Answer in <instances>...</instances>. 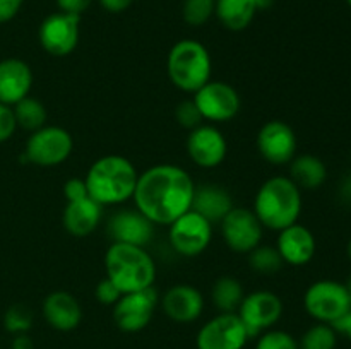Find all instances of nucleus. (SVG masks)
<instances>
[{"label":"nucleus","mask_w":351,"mask_h":349,"mask_svg":"<svg viewBox=\"0 0 351 349\" xmlns=\"http://www.w3.org/2000/svg\"><path fill=\"white\" fill-rule=\"evenodd\" d=\"M195 183L182 166L171 163L154 164L139 173L134 204L154 226H170L192 209Z\"/></svg>","instance_id":"nucleus-1"},{"label":"nucleus","mask_w":351,"mask_h":349,"mask_svg":"<svg viewBox=\"0 0 351 349\" xmlns=\"http://www.w3.org/2000/svg\"><path fill=\"white\" fill-rule=\"evenodd\" d=\"M139 171L130 159L120 154L101 156L89 166L84 181L93 201L108 205H120L134 197Z\"/></svg>","instance_id":"nucleus-2"},{"label":"nucleus","mask_w":351,"mask_h":349,"mask_svg":"<svg viewBox=\"0 0 351 349\" xmlns=\"http://www.w3.org/2000/svg\"><path fill=\"white\" fill-rule=\"evenodd\" d=\"M105 272L122 294L153 287L156 263L146 246L112 242L105 253Z\"/></svg>","instance_id":"nucleus-3"},{"label":"nucleus","mask_w":351,"mask_h":349,"mask_svg":"<svg viewBox=\"0 0 351 349\" xmlns=\"http://www.w3.org/2000/svg\"><path fill=\"white\" fill-rule=\"evenodd\" d=\"M302 207V190L293 180L290 177H271L257 190L252 211L264 228L281 231L298 222Z\"/></svg>","instance_id":"nucleus-4"},{"label":"nucleus","mask_w":351,"mask_h":349,"mask_svg":"<svg viewBox=\"0 0 351 349\" xmlns=\"http://www.w3.org/2000/svg\"><path fill=\"white\" fill-rule=\"evenodd\" d=\"M167 74L175 88L187 94H194L202 86L211 81V53L201 41H177L168 51Z\"/></svg>","instance_id":"nucleus-5"},{"label":"nucleus","mask_w":351,"mask_h":349,"mask_svg":"<svg viewBox=\"0 0 351 349\" xmlns=\"http://www.w3.org/2000/svg\"><path fill=\"white\" fill-rule=\"evenodd\" d=\"M74 151V139L64 127L45 125L29 133L24 156L31 164L53 168L65 163Z\"/></svg>","instance_id":"nucleus-6"},{"label":"nucleus","mask_w":351,"mask_h":349,"mask_svg":"<svg viewBox=\"0 0 351 349\" xmlns=\"http://www.w3.org/2000/svg\"><path fill=\"white\" fill-rule=\"evenodd\" d=\"M304 308L315 322L335 324L351 310L348 287L339 281H315L305 291Z\"/></svg>","instance_id":"nucleus-7"},{"label":"nucleus","mask_w":351,"mask_h":349,"mask_svg":"<svg viewBox=\"0 0 351 349\" xmlns=\"http://www.w3.org/2000/svg\"><path fill=\"white\" fill-rule=\"evenodd\" d=\"M202 120L208 123H225L235 118L242 108V98L232 84L223 81H209L192 94Z\"/></svg>","instance_id":"nucleus-8"},{"label":"nucleus","mask_w":351,"mask_h":349,"mask_svg":"<svg viewBox=\"0 0 351 349\" xmlns=\"http://www.w3.org/2000/svg\"><path fill=\"white\" fill-rule=\"evenodd\" d=\"M213 240V222L195 211H187L168 226V242L182 257H197Z\"/></svg>","instance_id":"nucleus-9"},{"label":"nucleus","mask_w":351,"mask_h":349,"mask_svg":"<svg viewBox=\"0 0 351 349\" xmlns=\"http://www.w3.org/2000/svg\"><path fill=\"white\" fill-rule=\"evenodd\" d=\"M81 38V16L53 12L43 19L38 29L41 48L51 57H67L77 48Z\"/></svg>","instance_id":"nucleus-10"},{"label":"nucleus","mask_w":351,"mask_h":349,"mask_svg":"<svg viewBox=\"0 0 351 349\" xmlns=\"http://www.w3.org/2000/svg\"><path fill=\"white\" fill-rule=\"evenodd\" d=\"M283 301L276 293L259 289L243 296L237 315L243 322L250 339H252L273 328L283 317Z\"/></svg>","instance_id":"nucleus-11"},{"label":"nucleus","mask_w":351,"mask_h":349,"mask_svg":"<svg viewBox=\"0 0 351 349\" xmlns=\"http://www.w3.org/2000/svg\"><path fill=\"white\" fill-rule=\"evenodd\" d=\"M250 335L237 313H218L209 318L195 335L197 349H243Z\"/></svg>","instance_id":"nucleus-12"},{"label":"nucleus","mask_w":351,"mask_h":349,"mask_svg":"<svg viewBox=\"0 0 351 349\" xmlns=\"http://www.w3.org/2000/svg\"><path fill=\"white\" fill-rule=\"evenodd\" d=\"M158 305H160V296L154 286L122 294L120 300L113 305V320L117 327L127 334L141 332L153 320Z\"/></svg>","instance_id":"nucleus-13"},{"label":"nucleus","mask_w":351,"mask_h":349,"mask_svg":"<svg viewBox=\"0 0 351 349\" xmlns=\"http://www.w3.org/2000/svg\"><path fill=\"white\" fill-rule=\"evenodd\" d=\"M219 228L223 242L235 253H250L263 242L264 226L252 209L233 207L221 219Z\"/></svg>","instance_id":"nucleus-14"},{"label":"nucleus","mask_w":351,"mask_h":349,"mask_svg":"<svg viewBox=\"0 0 351 349\" xmlns=\"http://www.w3.org/2000/svg\"><path fill=\"white\" fill-rule=\"evenodd\" d=\"M185 149L195 166L211 170L226 159L228 142L218 127L213 123H201L195 129L189 130Z\"/></svg>","instance_id":"nucleus-15"},{"label":"nucleus","mask_w":351,"mask_h":349,"mask_svg":"<svg viewBox=\"0 0 351 349\" xmlns=\"http://www.w3.org/2000/svg\"><path fill=\"white\" fill-rule=\"evenodd\" d=\"M297 133L283 120H269L257 133V151L274 166L290 164V161L297 156Z\"/></svg>","instance_id":"nucleus-16"},{"label":"nucleus","mask_w":351,"mask_h":349,"mask_svg":"<svg viewBox=\"0 0 351 349\" xmlns=\"http://www.w3.org/2000/svg\"><path fill=\"white\" fill-rule=\"evenodd\" d=\"M161 308L171 322L192 324L204 311V296L192 284H175L161 298Z\"/></svg>","instance_id":"nucleus-17"},{"label":"nucleus","mask_w":351,"mask_h":349,"mask_svg":"<svg viewBox=\"0 0 351 349\" xmlns=\"http://www.w3.org/2000/svg\"><path fill=\"white\" fill-rule=\"evenodd\" d=\"M276 248L285 263L302 267L314 259L317 242H315L314 233L307 226L295 222V224L278 231Z\"/></svg>","instance_id":"nucleus-18"},{"label":"nucleus","mask_w":351,"mask_h":349,"mask_svg":"<svg viewBox=\"0 0 351 349\" xmlns=\"http://www.w3.org/2000/svg\"><path fill=\"white\" fill-rule=\"evenodd\" d=\"M45 322L58 332H71L81 325L82 307L69 291H53L47 294L41 305Z\"/></svg>","instance_id":"nucleus-19"},{"label":"nucleus","mask_w":351,"mask_h":349,"mask_svg":"<svg viewBox=\"0 0 351 349\" xmlns=\"http://www.w3.org/2000/svg\"><path fill=\"white\" fill-rule=\"evenodd\" d=\"M108 235L113 242L146 246L153 240L154 224L137 209H123L110 218Z\"/></svg>","instance_id":"nucleus-20"},{"label":"nucleus","mask_w":351,"mask_h":349,"mask_svg":"<svg viewBox=\"0 0 351 349\" xmlns=\"http://www.w3.org/2000/svg\"><path fill=\"white\" fill-rule=\"evenodd\" d=\"M33 88V70L21 58L0 60V103L14 106L29 96Z\"/></svg>","instance_id":"nucleus-21"},{"label":"nucleus","mask_w":351,"mask_h":349,"mask_svg":"<svg viewBox=\"0 0 351 349\" xmlns=\"http://www.w3.org/2000/svg\"><path fill=\"white\" fill-rule=\"evenodd\" d=\"M103 218V205L91 197L69 201L62 212V224L72 236H88L99 226Z\"/></svg>","instance_id":"nucleus-22"},{"label":"nucleus","mask_w":351,"mask_h":349,"mask_svg":"<svg viewBox=\"0 0 351 349\" xmlns=\"http://www.w3.org/2000/svg\"><path fill=\"white\" fill-rule=\"evenodd\" d=\"M233 205V197L225 187L216 183L195 185L194 198H192V211L204 216L209 222H221Z\"/></svg>","instance_id":"nucleus-23"},{"label":"nucleus","mask_w":351,"mask_h":349,"mask_svg":"<svg viewBox=\"0 0 351 349\" xmlns=\"http://www.w3.org/2000/svg\"><path fill=\"white\" fill-rule=\"evenodd\" d=\"M290 178L300 190H317L328 178V168L319 156L297 154L290 161Z\"/></svg>","instance_id":"nucleus-24"},{"label":"nucleus","mask_w":351,"mask_h":349,"mask_svg":"<svg viewBox=\"0 0 351 349\" xmlns=\"http://www.w3.org/2000/svg\"><path fill=\"white\" fill-rule=\"evenodd\" d=\"M259 12L257 0H216L215 16L228 31H243Z\"/></svg>","instance_id":"nucleus-25"},{"label":"nucleus","mask_w":351,"mask_h":349,"mask_svg":"<svg viewBox=\"0 0 351 349\" xmlns=\"http://www.w3.org/2000/svg\"><path fill=\"white\" fill-rule=\"evenodd\" d=\"M245 291L242 283L233 276H221L211 287V301L219 313H237L242 305Z\"/></svg>","instance_id":"nucleus-26"},{"label":"nucleus","mask_w":351,"mask_h":349,"mask_svg":"<svg viewBox=\"0 0 351 349\" xmlns=\"http://www.w3.org/2000/svg\"><path fill=\"white\" fill-rule=\"evenodd\" d=\"M14 116H16L17 129H23L26 132H34L47 125L48 113L43 103L33 96H26L19 103L12 106Z\"/></svg>","instance_id":"nucleus-27"},{"label":"nucleus","mask_w":351,"mask_h":349,"mask_svg":"<svg viewBox=\"0 0 351 349\" xmlns=\"http://www.w3.org/2000/svg\"><path fill=\"white\" fill-rule=\"evenodd\" d=\"M249 255V266L254 272L263 274V276H271V274L280 272L283 267V259L276 246L259 245L252 250Z\"/></svg>","instance_id":"nucleus-28"},{"label":"nucleus","mask_w":351,"mask_h":349,"mask_svg":"<svg viewBox=\"0 0 351 349\" xmlns=\"http://www.w3.org/2000/svg\"><path fill=\"white\" fill-rule=\"evenodd\" d=\"M336 346H338V332L332 328V325L321 324V322L308 327L298 341L300 349H336Z\"/></svg>","instance_id":"nucleus-29"},{"label":"nucleus","mask_w":351,"mask_h":349,"mask_svg":"<svg viewBox=\"0 0 351 349\" xmlns=\"http://www.w3.org/2000/svg\"><path fill=\"white\" fill-rule=\"evenodd\" d=\"M216 0H184L182 2V17L189 26H204L215 16Z\"/></svg>","instance_id":"nucleus-30"},{"label":"nucleus","mask_w":351,"mask_h":349,"mask_svg":"<svg viewBox=\"0 0 351 349\" xmlns=\"http://www.w3.org/2000/svg\"><path fill=\"white\" fill-rule=\"evenodd\" d=\"M3 327L12 335L27 334L33 327V311L23 303H16L9 307L3 313Z\"/></svg>","instance_id":"nucleus-31"},{"label":"nucleus","mask_w":351,"mask_h":349,"mask_svg":"<svg viewBox=\"0 0 351 349\" xmlns=\"http://www.w3.org/2000/svg\"><path fill=\"white\" fill-rule=\"evenodd\" d=\"M256 349H300L298 341L287 331L269 328L257 337Z\"/></svg>","instance_id":"nucleus-32"},{"label":"nucleus","mask_w":351,"mask_h":349,"mask_svg":"<svg viewBox=\"0 0 351 349\" xmlns=\"http://www.w3.org/2000/svg\"><path fill=\"white\" fill-rule=\"evenodd\" d=\"M175 118H177L178 125L187 130H192L201 125V123H204V120H202L201 113H199L197 106H195L192 98L178 103V106L175 108Z\"/></svg>","instance_id":"nucleus-33"},{"label":"nucleus","mask_w":351,"mask_h":349,"mask_svg":"<svg viewBox=\"0 0 351 349\" xmlns=\"http://www.w3.org/2000/svg\"><path fill=\"white\" fill-rule=\"evenodd\" d=\"M95 296L96 300L99 301L101 305H106V307H113L117 301L120 300L122 293L119 291V287L108 279V277H103L95 287Z\"/></svg>","instance_id":"nucleus-34"},{"label":"nucleus","mask_w":351,"mask_h":349,"mask_svg":"<svg viewBox=\"0 0 351 349\" xmlns=\"http://www.w3.org/2000/svg\"><path fill=\"white\" fill-rule=\"evenodd\" d=\"M17 122L14 116L12 106H7L0 103V144L9 140L16 133Z\"/></svg>","instance_id":"nucleus-35"},{"label":"nucleus","mask_w":351,"mask_h":349,"mask_svg":"<svg viewBox=\"0 0 351 349\" xmlns=\"http://www.w3.org/2000/svg\"><path fill=\"white\" fill-rule=\"evenodd\" d=\"M64 195L69 201H79V198L89 197L88 187H86L84 178H71L64 183Z\"/></svg>","instance_id":"nucleus-36"},{"label":"nucleus","mask_w":351,"mask_h":349,"mask_svg":"<svg viewBox=\"0 0 351 349\" xmlns=\"http://www.w3.org/2000/svg\"><path fill=\"white\" fill-rule=\"evenodd\" d=\"M93 0H57V7L60 12L74 14V16H81L82 12L91 7Z\"/></svg>","instance_id":"nucleus-37"},{"label":"nucleus","mask_w":351,"mask_h":349,"mask_svg":"<svg viewBox=\"0 0 351 349\" xmlns=\"http://www.w3.org/2000/svg\"><path fill=\"white\" fill-rule=\"evenodd\" d=\"M24 0H0V24L10 23L19 14Z\"/></svg>","instance_id":"nucleus-38"},{"label":"nucleus","mask_w":351,"mask_h":349,"mask_svg":"<svg viewBox=\"0 0 351 349\" xmlns=\"http://www.w3.org/2000/svg\"><path fill=\"white\" fill-rule=\"evenodd\" d=\"M101 9H105L110 14H120L129 9L134 3V0H98Z\"/></svg>","instance_id":"nucleus-39"},{"label":"nucleus","mask_w":351,"mask_h":349,"mask_svg":"<svg viewBox=\"0 0 351 349\" xmlns=\"http://www.w3.org/2000/svg\"><path fill=\"white\" fill-rule=\"evenodd\" d=\"M331 325H332V328L338 332V335L339 334L345 335V337H348L351 341V310L348 311V313L343 315L341 318H338V320Z\"/></svg>","instance_id":"nucleus-40"},{"label":"nucleus","mask_w":351,"mask_h":349,"mask_svg":"<svg viewBox=\"0 0 351 349\" xmlns=\"http://www.w3.org/2000/svg\"><path fill=\"white\" fill-rule=\"evenodd\" d=\"M10 349H34V342L27 334H17L14 335Z\"/></svg>","instance_id":"nucleus-41"},{"label":"nucleus","mask_w":351,"mask_h":349,"mask_svg":"<svg viewBox=\"0 0 351 349\" xmlns=\"http://www.w3.org/2000/svg\"><path fill=\"white\" fill-rule=\"evenodd\" d=\"M346 287H348V293H350V307H351V276H350L348 283H346Z\"/></svg>","instance_id":"nucleus-42"},{"label":"nucleus","mask_w":351,"mask_h":349,"mask_svg":"<svg viewBox=\"0 0 351 349\" xmlns=\"http://www.w3.org/2000/svg\"><path fill=\"white\" fill-rule=\"evenodd\" d=\"M346 253H348V257H350V260H351V238H350V242H348V246H346Z\"/></svg>","instance_id":"nucleus-43"},{"label":"nucleus","mask_w":351,"mask_h":349,"mask_svg":"<svg viewBox=\"0 0 351 349\" xmlns=\"http://www.w3.org/2000/svg\"><path fill=\"white\" fill-rule=\"evenodd\" d=\"M346 3H348V5L351 7V0H346Z\"/></svg>","instance_id":"nucleus-44"}]
</instances>
